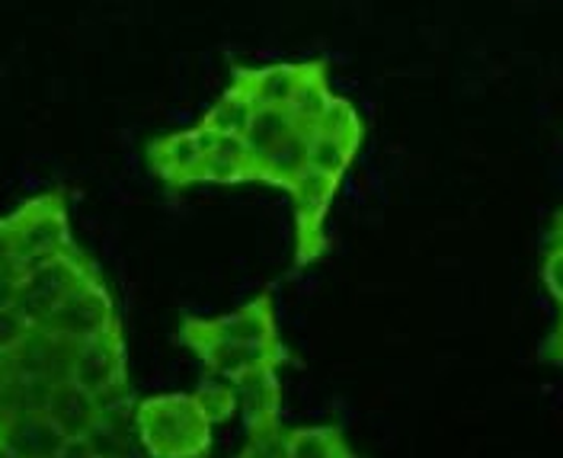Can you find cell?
<instances>
[{
    "label": "cell",
    "instance_id": "1",
    "mask_svg": "<svg viewBox=\"0 0 563 458\" xmlns=\"http://www.w3.org/2000/svg\"><path fill=\"white\" fill-rule=\"evenodd\" d=\"M141 433L157 458H202L211 446V421L196 394L147 401L141 411Z\"/></svg>",
    "mask_w": 563,
    "mask_h": 458
},
{
    "label": "cell",
    "instance_id": "2",
    "mask_svg": "<svg viewBox=\"0 0 563 458\" xmlns=\"http://www.w3.org/2000/svg\"><path fill=\"white\" fill-rule=\"evenodd\" d=\"M336 189H340L336 176L317 174L311 167L288 186L291 203H295V241H298L295 250H298L301 266L314 263L327 247L323 221H327V211L333 206Z\"/></svg>",
    "mask_w": 563,
    "mask_h": 458
},
{
    "label": "cell",
    "instance_id": "3",
    "mask_svg": "<svg viewBox=\"0 0 563 458\" xmlns=\"http://www.w3.org/2000/svg\"><path fill=\"white\" fill-rule=\"evenodd\" d=\"M183 340L202 344V340H218V344H241V347H269L279 344L276 334V312H273V295H260L241 312L214 320H189L183 330Z\"/></svg>",
    "mask_w": 563,
    "mask_h": 458
},
{
    "label": "cell",
    "instance_id": "4",
    "mask_svg": "<svg viewBox=\"0 0 563 458\" xmlns=\"http://www.w3.org/2000/svg\"><path fill=\"white\" fill-rule=\"evenodd\" d=\"M192 350L199 352V359L206 362L211 375L224 379V382H238L241 375L263 369V366H282L285 350L282 344L269 347H241V344H218V340H202L192 344Z\"/></svg>",
    "mask_w": 563,
    "mask_h": 458
},
{
    "label": "cell",
    "instance_id": "5",
    "mask_svg": "<svg viewBox=\"0 0 563 458\" xmlns=\"http://www.w3.org/2000/svg\"><path fill=\"white\" fill-rule=\"evenodd\" d=\"M234 385L238 397V411L244 414L246 429H260V426H273L279 423L282 407V385H279V366H263L241 375Z\"/></svg>",
    "mask_w": 563,
    "mask_h": 458
},
{
    "label": "cell",
    "instance_id": "6",
    "mask_svg": "<svg viewBox=\"0 0 563 458\" xmlns=\"http://www.w3.org/2000/svg\"><path fill=\"white\" fill-rule=\"evenodd\" d=\"M308 65H269V68H241L238 80H244L256 106H288L295 100Z\"/></svg>",
    "mask_w": 563,
    "mask_h": 458
},
{
    "label": "cell",
    "instance_id": "7",
    "mask_svg": "<svg viewBox=\"0 0 563 458\" xmlns=\"http://www.w3.org/2000/svg\"><path fill=\"white\" fill-rule=\"evenodd\" d=\"M308 139H311V132L298 129L285 141H279L269 154H263L256 161V179L288 189L298 176L308 171Z\"/></svg>",
    "mask_w": 563,
    "mask_h": 458
},
{
    "label": "cell",
    "instance_id": "8",
    "mask_svg": "<svg viewBox=\"0 0 563 458\" xmlns=\"http://www.w3.org/2000/svg\"><path fill=\"white\" fill-rule=\"evenodd\" d=\"M333 100L336 97L330 94V84H327V65L323 62H311L301 87H298V94H295V100L288 103V112L295 116L298 129L314 132V129L323 126Z\"/></svg>",
    "mask_w": 563,
    "mask_h": 458
},
{
    "label": "cell",
    "instance_id": "9",
    "mask_svg": "<svg viewBox=\"0 0 563 458\" xmlns=\"http://www.w3.org/2000/svg\"><path fill=\"white\" fill-rule=\"evenodd\" d=\"M291 132H298V122L288 112V106H256L244 132V144L250 157H253V164L263 154H269L279 141L288 139Z\"/></svg>",
    "mask_w": 563,
    "mask_h": 458
},
{
    "label": "cell",
    "instance_id": "10",
    "mask_svg": "<svg viewBox=\"0 0 563 458\" xmlns=\"http://www.w3.org/2000/svg\"><path fill=\"white\" fill-rule=\"evenodd\" d=\"M202 161H206V154L199 151L192 132L170 135L154 148V164L170 183H196L199 171H202Z\"/></svg>",
    "mask_w": 563,
    "mask_h": 458
},
{
    "label": "cell",
    "instance_id": "11",
    "mask_svg": "<svg viewBox=\"0 0 563 458\" xmlns=\"http://www.w3.org/2000/svg\"><path fill=\"white\" fill-rule=\"evenodd\" d=\"M253 109H256L253 94L246 90L244 80H238V77H234L231 90H228V94H224L218 103L211 106V112L206 116V122H202V126H206V129H211V132H218V135L244 139Z\"/></svg>",
    "mask_w": 563,
    "mask_h": 458
},
{
    "label": "cell",
    "instance_id": "12",
    "mask_svg": "<svg viewBox=\"0 0 563 458\" xmlns=\"http://www.w3.org/2000/svg\"><path fill=\"white\" fill-rule=\"evenodd\" d=\"M355 151H358L355 141L343 139L336 132H327V129H314L311 139H308V167L317 171V174L343 179L346 167H350L352 157H355Z\"/></svg>",
    "mask_w": 563,
    "mask_h": 458
},
{
    "label": "cell",
    "instance_id": "13",
    "mask_svg": "<svg viewBox=\"0 0 563 458\" xmlns=\"http://www.w3.org/2000/svg\"><path fill=\"white\" fill-rule=\"evenodd\" d=\"M285 458H352L350 446L333 426H301L288 433Z\"/></svg>",
    "mask_w": 563,
    "mask_h": 458
},
{
    "label": "cell",
    "instance_id": "14",
    "mask_svg": "<svg viewBox=\"0 0 563 458\" xmlns=\"http://www.w3.org/2000/svg\"><path fill=\"white\" fill-rule=\"evenodd\" d=\"M55 414H52V421L62 426V433L65 436H77V433H87L90 429V423H93V401H90V394L84 391V388H70V391H62L58 397H55V407H52Z\"/></svg>",
    "mask_w": 563,
    "mask_h": 458
},
{
    "label": "cell",
    "instance_id": "15",
    "mask_svg": "<svg viewBox=\"0 0 563 458\" xmlns=\"http://www.w3.org/2000/svg\"><path fill=\"white\" fill-rule=\"evenodd\" d=\"M250 439H246V449L241 458H285L288 449V433L282 429L279 423L273 426H260V429H246Z\"/></svg>",
    "mask_w": 563,
    "mask_h": 458
},
{
    "label": "cell",
    "instance_id": "16",
    "mask_svg": "<svg viewBox=\"0 0 563 458\" xmlns=\"http://www.w3.org/2000/svg\"><path fill=\"white\" fill-rule=\"evenodd\" d=\"M320 129L336 132V135H343V139L355 141V144H362V135H365L358 112H355L350 100H343V97H336V100H333V106H330V112H327V119H323V126H320Z\"/></svg>",
    "mask_w": 563,
    "mask_h": 458
},
{
    "label": "cell",
    "instance_id": "17",
    "mask_svg": "<svg viewBox=\"0 0 563 458\" xmlns=\"http://www.w3.org/2000/svg\"><path fill=\"white\" fill-rule=\"evenodd\" d=\"M196 401L202 404V411L209 414L211 423L228 421V417H234V411H238V397H234V385H231V382H228V385L209 382V385L196 394Z\"/></svg>",
    "mask_w": 563,
    "mask_h": 458
},
{
    "label": "cell",
    "instance_id": "18",
    "mask_svg": "<svg viewBox=\"0 0 563 458\" xmlns=\"http://www.w3.org/2000/svg\"><path fill=\"white\" fill-rule=\"evenodd\" d=\"M541 280L548 285V292L554 295V302L563 308V250L551 247L544 263H541Z\"/></svg>",
    "mask_w": 563,
    "mask_h": 458
},
{
    "label": "cell",
    "instance_id": "19",
    "mask_svg": "<svg viewBox=\"0 0 563 458\" xmlns=\"http://www.w3.org/2000/svg\"><path fill=\"white\" fill-rule=\"evenodd\" d=\"M58 458H97V452L90 449L87 439H70V443H65V449L58 452Z\"/></svg>",
    "mask_w": 563,
    "mask_h": 458
},
{
    "label": "cell",
    "instance_id": "20",
    "mask_svg": "<svg viewBox=\"0 0 563 458\" xmlns=\"http://www.w3.org/2000/svg\"><path fill=\"white\" fill-rule=\"evenodd\" d=\"M548 356H551V359H558V362H563V320L558 324V330L551 334V340H548Z\"/></svg>",
    "mask_w": 563,
    "mask_h": 458
},
{
    "label": "cell",
    "instance_id": "21",
    "mask_svg": "<svg viewBox=\"0 0 563 458\" xmlns=\"http://www.w3.org/2000/svg\"><path fill=\"white\" fill-rule=\"evenodd\" d=\"M551 247H558V250H563V215L558 218V228H554V241H551Z\"/></svg>",
    "mask_w": 563,
    "mask_h": 458
},
{
    "label": "cell",
    "instance_id": "22",
    "mask_svg": "<svg viewBox=\"0 0 563 458\" xmlns=\"http://www.w3.org/2000/svg\"><path fill=\"white\" fill-rule=\"evenodd\" d=\"M561 320H563V315H561Z\"/></svg>",
    "mask_w": 563,
    "mask_h": 458
},
{
    "label": "cell",
    "instance_id": "23",
    "mask_svg": "<svg viewBox=\"0 0 563 458\" xmlns=\"http://www.w3.org/2000/svg\"><path fill=\"white\" fill-rule=\"evenodd\" d=\"M352 458H355V456H352Z\"/></svg>",
    "mask_w": 563,
    "mask_h": 458
}]
</instances>
